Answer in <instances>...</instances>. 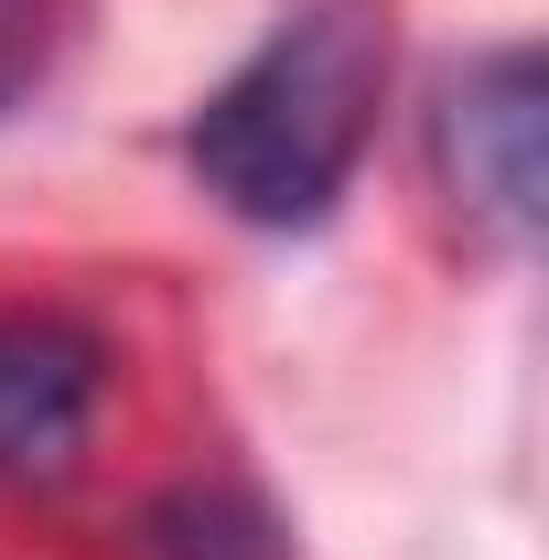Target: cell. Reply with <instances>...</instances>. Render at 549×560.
Returning a JSON list of instances; mask_svg holds the SVG:
<instances>
[{"label": "cell", "instance_id": "cell-1", "mask_svg": "<svg viewBox=\"0 0 549 560\" xmlns=\"http://www.w3.org/2000/svg\"><path fill=\"white\" fill-rule=\"evenodd\" d=\"M388 33L366 0H313L195 108V173L248 226H313L377 130Z\"/></svg>", "mask_w": 549, "mask_h": 560}, {"label": "cell", "instance_id": "cell-2", "mask_svg": "<svg viewBox=\"0 0 549 560\" xmlns=\"http://www.w3.org/2000/svg\"><path fill=\"white\" fill-rule=\"evenodd\" d=\"M442 173L464 215H484L506 248H528L539 226V55H484L442 97Z\"/></svg>", "mask_w": 549, "mask_h": 560}, {"label": "cell", "instance_id": "cell-3", "mask_svg": "<svg viewBox=\"0 0 549 560\" xmlns=\"http://www.w3.org/2000/svg\"><path fill=\"white\" fill-rule=\"evenodd\" d=\"M97 377H108L97 335H75L55 313H11L0 324V475L11 486H55L86 453Z\"/></svg>", "mask_w": 549, "mask_h": 560}, {"label": "cell", "instance_id": "cell-4", "mask_svg": "<svg viewBox=\"0 0 549 560\" xmlns=\"http://www.w3.org/2000/svg\"><path fill=\"white\" fill-rule=\"evenodd\" d=\"M162 560H280V528L248 506V495H173L151 517Z\"/></svg>", "mask_w": 549, "mask_h": 560}, {"label": "cell", "instance_id": "cell-5", "mask_svg": "<svg viewBox=\"0 0 549 560\" xmlns=\"http://www.w3.org/2000/svg\"><path fill=\"white\" fill-rule=\"evenodd\" d=\"M0 97H11V44H0Z\"/></svg>", "mask_w": 549, "mask_h": 560}]
</instances>
